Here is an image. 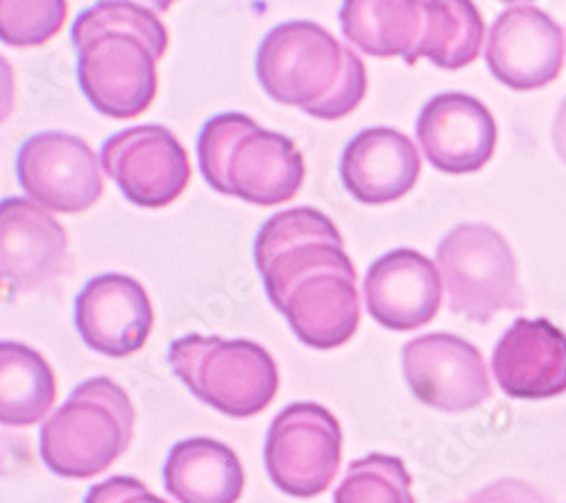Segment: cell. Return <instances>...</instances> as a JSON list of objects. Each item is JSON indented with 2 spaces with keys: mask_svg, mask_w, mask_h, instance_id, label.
<instances>
[{
  "mask_svg": "<svg viewBox=\"0 0 566 503\" xmlns=\"http://www.w3.org/2000/svg\"><path fill=\"white\" fill-rule=\"evenodd\" d=\"M265 293L295 336L315 349H336L360 325L356 268L336 222L311 207L274 213L254 241Z\"/></svg>",
  "mask_w": 566,
  "mask_h": 503,
  "instance_id": "cell-1",
  "label": "cell"
},
{
  "mask_svg": "<svg viewBox=\"0 0 566 503\" xmlns=\"http://www.w3.org/2000/svg\"><path fill=\"white\" fill-rule=\"evenodd\" d=\"M82 94L101 114L132 120L146 114L159 91L157 64L168 51L161 19L138 3H96L71 28Z\"/></svg>",
  "mask_w": 566,
  "mask_h": 503,
  "instance_id": "cell-2",
  "label": "cell"
},
{
  "mask_svg": "<svg viewBox=\"0 0 566 503\" xmlns=\"http://www.w3.org/2000/svg\"><path fill=\"white\" fill-rule=\"evenodd\" d=\"M256 77L265 94L319 120H340L367 94L365 62L326 28L289 21L259 45Z\"/></svg>",
  "mask_w": 566,
  "mask_h": 503,
  "instance_id": "cell-3",
  "label": "cell"
},
{
  "mask_svg": "<svg viewBox=\"0 0 566 503\" xmlns=\"http://www.w3.org/2000/svg\"><path fill=\"white\" fill-rule=\"evenodd\" d=\"M198 159L213 191L259 207L293 200L306 177L304 155L293 139L235 112L205 123L198 136Z\"/></svg>",
  "mask_w": 566,
  "mask_h": 503,
  "instance_id": "cell-4",
  "label": "cell"
},
{
  "mask_svg": "<svg viewBox=\"0 0 566 503\" xmlns=\"http://www.w3.org/2000/svg\"><path fill=\"white\" fill-rule=\"evenodd\" d=\"M136 410L109 377L82 381L41 427V459L64 479H93L107 472L129 449Z\"/></svg>",
  "mask_w": 566,
  "mask_h": 503,
  "instance_id": "cell-5",
  "label": "cell"
},
{
  "mask_svg": "<svg viewBox=\"0 0 566 503\" xmlns=\"http://www.w3.org/2000/svg\"><path fill=\"white\" fill-rule=\"evenodd\" d=\"M168 363L200 401L229 418H252L274 401L279 368L259 343L188 334L170 343Z\"/></svg>",
  "mask_w": 566,
  "mask_h": 503,
  "instance_id": "cell-6",
  "label": "cell"
},
{
  "mask_svg": "<svg viewBox=\"0 0 566 503\" xmlns=\"http://www.w3.org/2000/svg\"><path fill=\"white\" fill-rule=\"evenodd\" d=\"M436 261L449 308L485 325L499 311L524 308L516 259L501 232L485 222H464L440 241Z\"/></svg>",
  "mask_w": 566,
  "mask_h": 503,
  "instance_id": "cell-7",
  "label": "cell"
},
{
  "mask_svg": "<svg viewBox=\"0 0 566 503\" xmlns=\"http://www.w3.org/2000/svg\"><path fill=\"white\" fill-rule=\"evenodd\" d=\"M265 470L291 496L311 499L328 490L343 465V429L332 410L297 401L281 410L265 436Z\"/></svg>",
  "mask_w": 566,
  "mask_h": 503,
  "instance_id": "cell-8",
  "label": "cell"
},
{
  "mask_svg": "<svg viewBox=\"0 0 566 503\" xmlns=\"http://www.w3.org/2000/svg\"><path fill=\"white\" fill-rule=\"evenodd\" d=\"M105 172L136 207L164 209L191 185L186 148L164 125H136L112 134L101 150Z\"/></svg>",
  "mask_w": 566,
  "mask_h": 503,
  "instance_id": "cell-9",
  "label": "cell"
},
{
  "mask_svg": "<svg viewBox=\"0 0 566 503\" xmlns=\"http://www.w3.org/2000/svg\"><path fill=\"white\" fill-rule=\"evenodd\" d=\"M101 159L69 132H41L19 148L17 177L39 207L55 213H84L105 196Z\"/></svg>",
  "mask_w": 566,
  "mask_h": 503,
  "instance_id": "cell-10",
  "label": "cell"
},
{
  "mask_svg": "<svg viewBox=\"0 0 566 503\" xmlns=\"http://www.w3.org/2000/svg\"><path fill=\"white\" fill-rule=\"evenodd\" d=\"M401 363L412 395L442 413L471 410L492 395L481 352L453 334H427L408 340Z\"/></svg>",
  "mask_w": 566,
  "mask_h": 503,
  "instance_id": "cell-11",
  "label": "cell"
},
{
  "mask_svg": "<svg viewBox=\"0 0 566 503\" xmlns=\"http://www.w3.org/2000/svg\"><path fill=\"white\" fill-rule=\"evenodd\" d=\"M564 45L562 28L544 10L516 3L507 6L492 23L485 60L501 84L533 91L559 75Z\"/></svg>",
  "mask_w": 566,
  "mask_h": 503,
  "instance_id": "cell-12",
  "label": "cell"
},
{
  "mask_svg": "<svg viewBox=\"0 0 566 503\" xmlns=\"http://www.w3.org/2000/svg\"><path fill=\"white\" fill-rule=\"evenodd\" d=\"M75 327L103 356L127 358L144 347L155 327V308L144 284L118 272L86 282L75 300Z\"/></svg>",
  "mask_w": 566,
  "mask_h": 503,
  "instance_id": "cell-13",
  "label": "cell"
},
{
  "mask_svg": "<svg viewBox=\"0 0 566 503\" xmlns=\"http://www.w3.org/2000/svg\"><path fill=\"white\" fill-rule=\"evenodd\" d=\"M417 139L431 166L447 175H469L494 157L499 127L481 101L451 91L423 105Z\"/></svg>",
  "mask_w": 566,
  "mask_h": 503,
  "instance_id": "cell-14",
  "label": "cell"
},
{
  "mask_svg": "<svg viewBox=\"0 0 566 503\" xmlns=\"http://www.w3.org/2000/svg\"><path fill=\"white\" fill-rule=\"evenodd\" d=\"M363 289L369 315L392 332L429 325L442 304L440 268L410 248L376 259L365 274Z\"/></svg>",
  "mask_w": 566,
  "mask_h": 503,
  "instance_id": "cell-15",
  "label": "cell"
},
{
  "mask_svg": "<svg viewBox=\"0 0 566 503\" xmlns=\"http://www.w3.org/2000/svg\"><path fill=\"white\" fill-rule=\"evenodd\" d=\"M69 265L64 227L28 198H6L0 205V272L19 293L51 284Z\"/></svg>",
  "mask_w": 566,
  "mask_h": 503,
  "instance_id": "cell-16",
  "label": "cell"
},
{
  "mask_svg": "<svg viewBox=\"0 0 566 503\" xmlns=\"http://www.w3.org/2000/svg\"><path fill=\"white\" fill-rule=\"evenodd\" d=\"M499 388L512 399L566 392V336L548 319H516L492 356Z\"/></svg>",
  "mask_w": 566,
  "mask_h": 503,
  "instance_id": "cell-17",
  "label": "cell"
},
{
  "mask_svg": "<svg viewBox=\"0 0 566 503\" xmlns=\"http://www.w3.org/2000/svg\"><path fill=\"white\" fill-rule=\"evenodd\" d=\"M421 172V159L406 134L392 127H367L340 157L345 189L365 205H390L408 196Z\"/></svg>",
  "mask_w": 566,
  "mask_h": 503,
  "instance_id": "cell-18",
  "label": "cell"
},
{
  "mask_svg": "<svg viewBox=\"0 0 566 503\" xmlns=\"http://www.w3.org/2000/svg\"><path fill=\"white\" fill-rule=\"evenodd\" d=\"M164 483L177 503H239L245 470L231 447L211 438H188L170 449Z\"/></svg>",
  "mask_w": 566,
  "mask_h": 503,
  "instance_id": "cell-19",
  "label": "cell"
},
{
  "mask_svg": "<svg viewBox=\"0 0 566 503\" xmlns=\"http://www.w3.org/2000/svg\"><path fill=\"white\" fill-rule=\"evenodd\" d=\"M340 28L349 43L371 57H401L417 64L423 3L417 0H347Z\"/></svg>",
  "mask_w": 566,
  "mask_h": 503,
  "instance_id": "cell-20",
  "label": "cell"
},
{
  "mask_svg": "<svg viewBox=\"0 0 566 503\" xmlns=\"http://www.w3.org/2000/svg\"><path fill=\"white\" fill-rule=\"evenodd\" d=\"M57 399L55 373L39 352L28 345L0 343V422L32 427L51 413Z\"/></svg>",
  "mask_w": 566,
  "mask_h": 503,
  "instance_id": "cell-21",
  "label": "cell"
},
{
  "mask_svg": "<svg viewBox=\"0 0 566 503\" xmlns=\"http://www.w3.org/2000/svg\"><path fill=\"white\" fill-rule=\"evenodd\" d=\"M485 23L469 0H427L417 62L427 57L438 69L458 71L476 62L483 51Z\"/></svg>",
  "mask_w": 566,
  "mask_h": 503,
  "instance_id": "cell-22",
  "label": "cell"
},
{
  "mask_svg": "<svg viewBox=\"0 0 566 503\" xmlns=\"http://www.w3.org/2000/svg\"><path fill=\"white\" fill-rule=\"evenodd\" d=\"M412 479L397 455L369 453L349 465L334 503H415Z\"/></svg>",
  "mask_w": 566,
  "mask_h": 503,
  "instance_id": "cell-23",
  "label": "cell"
},
{
  "mask_svg": "<svg viewBox=\"0 0 566 503\" xmlns=\"http://www.w3.org/2000/svg\"><path fill=\"white\" fill-rule=\"evenodd\" d=\"M69 6L62 0H3L0 3V39L12 49H34L49 43L64 28Z\"/></svg>",
  "mask_w": 566,
  "mask_h": 503,
  "instance_id": "cell-24",
  "label": "cell"
},
{
  "mask_svg": "<svg viewBox=\"0 0 566 503\" xmlns=\"http://www.w3.org/2000/svg\"><path fill=\"white\" fill-rule=\"evenodd\" d=\"M84 503H168L161 496L153 494L148 485L132 476H114L105 483L93 485Z\"/></svg>",
  "mask_w": 566,
  "mask_h": 503,
  "instance_id": "cell-25",
  "label": "cell"
},
{
  "mask_svg": "<svg viewBox=\"0 0 566 503\" xmlns=\"http://www.w3.org/2000/svg\"><path fill=\"white\" fill-rule=\"evenodd\" d=\"M467 503H537L535 492L524 483H494L488 490L471 496Z\"/></svg>",
  "mask_w": 566,
  "mask_h": 503,
  "instance_id": "cell-26",
  "label": "cell"
},
{
  "mask_svg": "<svg viewBox=\"0 0 566 503\" xmlns=\"http://www.w3.org/2000/svg\"><path fill=\"white\" fill-rule=\"evenodd\" d=\"M553 144H555L559 159L566 164V101L557 109V116L553 123Z\"/></svg>",
  "mask_w": 566,
  "mask_h": 503,
  "instance_id": "cell-27",
  "label": "cell"
}]
</instances>
